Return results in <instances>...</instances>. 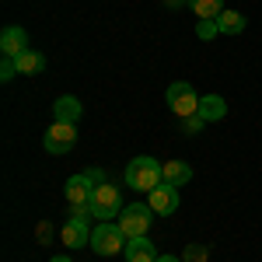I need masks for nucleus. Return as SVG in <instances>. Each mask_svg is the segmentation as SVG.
Masks as SVG:
<instances>
[{
    "instance_id": "nucleus-1",
    "label": "nucleus",
    "mask_w": 262,
    "mask_h": 262,
    "mask_svg": "<svg viewBox=\"0 0 262 262\" xmlns=\"http://www.w3.org/2000/svg\"><path fill=\"white\" fill-rule=\"evenodd\" d=\"M161 168H164L161 161L140 154V158H133V161L126 164V185H129L133 192H154L158 185H164Z\"/></svg>"
},
{
    "instance_id": "nucleus-2",
    "label": "nucleus",
    "mask_w": 262,
    "mask_h": 262,
    "mask_svg": "<svg viewBox=\"0 0 262 262\" xmlns=\"http://www.w3.org/2000/svg\"><path fill=\"white\" fill-rule=\"evenodd\" d=\"M126 234H122V227L116 221H98V227L91 231V252L95 255H119L122 248H126Z\"/></svg>"
},
{
    "instance_id": "nucleus-3",
    "label": "nucleus",
    "mask_w": 262,
    "mask_h": 262,
    "mask_svg": "<svg viewBox=\"0 0 262 262\" xmlns=\"http://www.w3.org/2000/svg\"><path fill=\"white\" fill-rule=\"evenodd\" d=\"M88 210H91V217H98V221H112V217H119V213H122V196H119V189H116V185H108V182L95 185Z\"/></svg>"
},
{
    "instance_id": "nucleus-4",
    "label": "nucleus",
    "mask_w": 262,
    "mask_h": 262,
    "mask_svg": "<svg viewBox=\"0 0 262 262\" xmlns=\"http://www.w3.org/2000/svg\"><path fill=\"white\" fill-rule=\"evenodd\" d=\"M154 210H150V203H129V206H122V213H119V227H122V234L126 238H140V234H147V227H150V217Z\"/></svg>"
},
{
    "instance_id": "nucleus-5",
    "label": "nucleus",
    "mask_w": 262,
    "mask_h": 262,
    "mask_svg": "<svg viewBox=\"0 0 262 262\" xmlns=\"http://www.w3.org/2000/svg\"><path fill=\"white\" fill-rule=\"evenodd\" d=\"M168 105H171V112L179 116V119H189V116H200V95L189 88L185 81H175L168 88Z\"/></svg>"
},
{
    "instance_id": "nucleus-6",
    "label": "nucleus",
    "mask_w": 262,
    "mask_h": 262,
    "mask_svg": "<svg viewBox=\"0 0 262 262\" xmlns=\"http://www.w3.org/2000/svg\"><path fill=\"white\" fill-rule=\"evenodd\" d=\"M88 217H91V210H74V206H70V221L63 224V245H67V248L91 245V231H95V227H88Z\"/></svg>"
},
{
    "instance_id": "nucleus-7",
    "label": "nucleus",
    "mask_w": 262,
    "mask_h": 262,
    "mask_svg": "<svg viewBox=\"0 0 262 262\" xmlns=\"http://www.w3.org/2000/svg\"><path fill=\"white\" fill-rule=\"evenodd\" d=\"M74 143H77V126H74V122H53L49 133L42 137V147H46L49 154H70Z\"/></svg>"
},
{
    "instance_id": "nucleus-8",
    "label": "nucleus",
    "mask_w": 262,
    "mask_h": 262,
    "mask_svg": "<svg viewBox=\"0 0 262 262\" xmlns=\"http://www.w3.org/2000/svg\"><path fill=\"white\" fill-rule=\"evenodd\" d=\"M91 192H95V179H91L88 171H84V175H74V179H67V203H70L74 210H88Z\"/></svg>"
},
{
    "instance_id": "nucleus-9",
    "label": "nucleus",
    "mask_w": 262,
    "mask_h": 262,
    "mask_svg": "<svg viewBox=\"0 0 262 262\" xmlns=\"http://www.w3.org/2000/svg\"><path fill=\"white\" fill-rule=\"evenodd\" d=\"M147 203H150V210L161 213V217L175 213V210H179V185H158L154 192H147Z\"/></svg>"
},
{
    "instance_id": "nucleus-10",
    "label": "nucleus",
    "mask_w": 262,
    "mask_h": 262,
    "mask_svg": "<svg viewBox=\"0 0 262 262\" xmlns=\"http://www.w3.org/2000/svg\"><path fill=\"white\" fill-rule=\"evenodd\" d=\"M122 255H126V262H158V245L150 242L147 234H140V238H129L126 242V248H122Z\"/></svg>"
},
{
    "instance_id": "nucleus-11",
    "label": "nucleus",
    "mask_w": 262,
    "mask_h": 262,
    "mask_svg": "<svg viewBox=\"0 0 262 262\" xmlns=\"http://www.w3.org/2000/svg\"><path fill=\"white\" fill-rule=\"evenodd\" d=\"M0 53L4 56H21V53H28V32L18 28V25H11V28H4L0 32Z\"/></svg>"
},
{
    "instance_id": "nucleus-12",
    "label": "nucleus",
    "mask_w": 262,
    "mask_h": 262,
    "mask_svg": "<svg viewBox=\"0 0 262 262\" xmlns=\"http://www.w3.org/2000/svg\"><path fill=\"white\" fill-rule=\"evenodd\" d=\"M81 101L74 98V95H63V98H56V105H53V119L56 122H74L77 126V119H81Z\"/></svg>"
},
{
    "instance_id": "nucleus-13",
    "label": "nucleus",
    "mask_w": 262,
    "mask_h": 262,
    "mask_svg": "<svg viewBox=\"0 0 262 262\" xmlns=\"http://www.w3.org/2000/svg\"><path fill=\"white\" fill-rule=\"evenodd\" d=\"M227 116V101L221 98V95H206V98H200V119L203 122H217Z\"/></svg>"
},
{
    "instance_id": "nucleus-14",
    "label": "nucleus",
    "mask_w": 262,
    "mask_h": 262,
    "mask_svg": "<svg viewBox=\"0 0 262 262\" xmlns=\"http://www.w3.org/2000/svg\"><path fill=\"white\" fill-rule=\"evenodd\" d=\"M161 179H164V185H185V182L192 179V168L185 161H164V168H161Z\"/></svg>"
},
{
    "instance_id": "nucleus-15",
    "label": "nucleus",
    "mask_w": 262,
    "mask_h": 262,
    "mask_svg": "<svg viewBox=\"0 0 262 262\" xmlns=\"http://www.w3.org/2000/svg\"><path fill=\"white\" fill-rule=\"evenodd\" d=\"M14 67H18L21 77H28V74H42V70H46V56L35 53V49H28V53L14 56Z\"/></svg>"
},
{
    "instance_id": "nucleus-16",
    "label": "nucleus",
    "mask_w": 262,
    "mask_h": 262,
    "mask_svg": "<svg viewBox=\"0 0 262 262\" xmlns=\"http://www.w3.org/2000/svg\"><path fill=\"white\" fill-rule=\"evenodd\" d=\"M189 7H192V14L200 21H217L224 11H227L224 0H189Z\"/></svg>"
},
{
    "instance_id": "nucleus-17",
    "label": "nucleus",
    "mask_w": 262,
    "mask_h": 262,
    "mask_svg": "<svg viewBox=\"0 0 262 262\" xmlns=\"http://www.w3.org/2000/svg\"><path fill=\"white\" fill-rule=\"evenodd\" d=\"M217 28H221V35H242L245 32V14H238V11H224L221 18H217Z\"/></svg>"
},
{
    "instance_id": "nucleus-18",
    "label": "nucleus",
    "mask_w": 262,
    "mask_h": 262,
    "mask_svg": "<svg viewBox=\"0 0 262 262\" xmlns=\"http://www.w3.org/2000/svg\"><path fill=\"white\" fill-rule=\"evenodd\" d=\"M179 122H182V133H185V137H196V133L203 129V119H200V116H189V119H179Z\"/></svg>"
},
{
    "instance_id": "nucleus-19",
    "label": "nucleus",
    "mask_w": 262,
    "mask_h": 262,
    "mask_svg": "<svg viewBox=\"0 0 262 262\" xmlns=\"http://www.w3.org/2000/svg\"><path fill=\"white\" fill-rule=\"evenodd\" d=\"M11 77H18V67H14L11 56H4V63H0V81H11Z\"/></svg>"
},
{
    "instance_id": "nucleus-20",
    "label": "nucleus",
    "mask_w": 262,
    "mask_h": 262,
    "mask_svg": "<svg viewBox=\"0 0 262 262\" xmlns=\"http://www.w3.org/2000/svg\"><path fill=\"white\" fill-rule=\"evenodd\" d=\"M217 32H221V28H217V21H203L200 28H196V35H200V39H213Z\"/></svg>"
},
{
    "instance_id": "nucleus-21",
    "label": "nucleus",
    "mask_w": 262,
    "mask_h": 262,
    "mask_svg": "<svg viewBox=\"0 0 262 262\" xmlns=\"http://www.w3.org/2000/svg\"><path fill=\"white\" fill-rule=\"evenodd\" d=\"M158 262H182V259H175V255H158Z\"/></svg>"
},
{
    "instance_id": "nucleus-22",
    "label": "nucleus",
    "mask_w": 262,
    "mask_h": 262,
    "mask_svg": "<svg viewBox=\"0 0 262 262\" xmlns=\"http://www.w3.org/2000/svg\"><path fill=\"white\" fill-rule=\"evenodd\" d=\"M49 262H70V259H67V255H56V259H49Z\"/></svg>"
},
{
    "instance_id": "nucleus-23",
    "label": "nucleus",
    "mask_w": 262,
    "mask_h": 262,
    "mask_svg": "<svg viewBox=\"0 0 262 262\" xmlns=\"http://www.w3.org/2000/svg\"><path fill=\"white\" fill-rule=\"evenodd\" d=\"M164 4H168V7H179V4H182V0H164Z\"/></svg>"
}]
</instances>
